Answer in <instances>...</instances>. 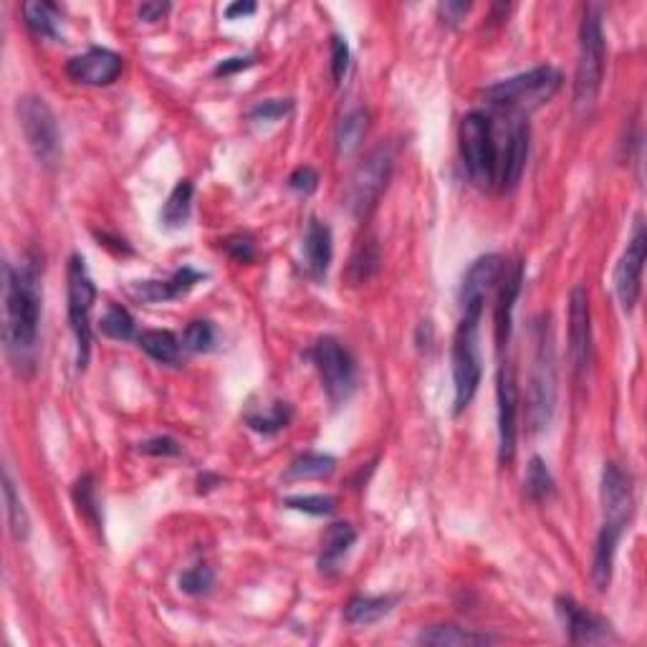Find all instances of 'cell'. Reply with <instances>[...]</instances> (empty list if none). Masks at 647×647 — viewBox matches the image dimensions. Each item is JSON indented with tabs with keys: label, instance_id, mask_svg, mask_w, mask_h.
Here are the masks:
<instances>
[{
	"label": "cell",
	"instance_id": "6da1fadb",
	"mask_svg": "<svg viewBox=\"0 0 647 647\" xmlns=\"http://www.w3.org/2000/svg\"><path fill=\"white\" fill-rule=\"evenodd\" d=\"M41 321V268L26 258L18 268L3 266V342L18 369L31 367Z\"/></svg>",
	"mask_w": 647,
	"mask_h": 647
},
{
	"label": "cell",
	"instance_id": "7a4b0ae2",
	"mask_svg": "<svg viewBox=\"0 0 647 647\" xmlns=\"http://www.w3.org/2000/svg\"><path fill=\"white\" fill-rule=\"evenodd\" d=\"M559 86H562V74L551 64H544L526 71V74H516L511 79L488 86L483 91V99L496 112L524 117V114L534 112L541 104L549 102L559 91Z\"/></svg>",
	"mask_w": 647,
	"mask_h": 647
},
{
	"label": "cell",
	"instance_id": "3957f363",
	"mask_svg": "<svg viewBox=\"0 0 647 647\" xmlns=\"http://www.w3.org/2000/svg\"><path fill=\"white\" fill-rule=\"evenodd\" d=\"M605 79V33H602V16L597 6L584 11L582 28H579V61L574 74V107L579 114H587L594 107Z\"/></svg>",
	"mask_w": 647,
	"mask_h": 647
},
{
	"label": "cell",
	"instance_id": "277c9868",
	"mask_svg": "<svg viewBox=\"0 0 647 647\" xmlns=\"http://www.w3.org/2000/svg\"><path fill=\"white\" fill-rule=\"evenodd\" d=\"M536 352L531 367L529 387V423L534 433L549 428L557 405V352H554V334L549 319H541L534 329Z\"/></svg>",
	"mask_w": 647,
	"mask_h": 647
},
{
	"label": "cell",
	"instance_id": "5b68a950",
	"mask_svg": "<svg viewBox=\"0 0 647 647\" xmlns=\"http://www.w3.org/2000/svg\"><path fill=\"white\" fill-rule=\"evenodd\" d=\"M460 157L478 188L498 182V134L486 112H468L460 122Z\"/></svg>",
	"mask_w": 647,
	"mask_h": 647
},
{
	"label": "cell",
	"instance_id": "8992f818",
	"mask_svg": "<svg viewBox=\"0 0 647 647\" xmlns=\"http://www.w3.org/2000/svg\"><path fill=\"white\" fill-rule=\"evenodd\" d=\"M66 296H69V324L76 337V362L86 367L91 347V311L97 301V286L91 281L84 258L71 256L66 271Z\"/></svg>",
	"mask_w": 647,
	"mask_h": 647
},
{
	"label": "cell",
	"instance_id": "52a82bcc",
	"mask_svg": "<svg viewBox=\"0 0 647 647\" xmlns=\"http://www.w3.org/2000/svg\"><path fill=\"white\" fill-rule=\"evenodd\" d=\"M18 122H21L23 137H26L33 157L46 170H54L61 162V132L49 104L41 97L18 99Z\"/></svg>",
	"mask_w": 647,
	"mask_h": 647
},
{
	"label": "cell",
	"instance_id": "ba28073f",
	"mask_svg": "<svg viewBox=\"0 0 647 647\" xmlns=\"http://www.w3.org/2000/svg\"><path fill=\"white\" fill-rule=\"evenodd\" d=\"M478 324L476 319H463L455 329L453 339V385H455V415L466 410L476 397L481 385V349H478Z\"/></svg>",
	"mask_w": 647,
	"mask_h": 647
},
{
	"label": "cell",
	"instance_id": "9c48e42d",
	"mask_svg": "<svg viewBox=\"0 0 647 647\" xmlns=\"http://www.w3.org/2000/svg\"><path fill=\"white\" fill-rule=\"evenodd\" d=\"M392 175V152L390 147L380 145L377 150H372L367 155V160L357 167V172L352 175L349 182V210L357 218H367L375 205L380 203L382 193H385L387 182Z\"/></svg>",
	"mask_w": 647,
	"mask_h": 647
},
{
	"label": "cell",
	"instance_id": "30bf717a",
	"mask_svg": "<svg viewBox=\"0 0 647 647\" xmlns=\"http://www.w3.org/2000/svg\"><path fill=\"white\" fill-rule=\"evenodd\" d=\"M324 390L332 402H347L357 390V364L339 339L321 337L311 349Z\"/></svg>",
	"mask_w": 647,
	"mask_h": 647
},
{
	"label": "cell",
	"instance_id": "8fae6325",
	"mask_svg": "<svg viewBox=\"0 0 647 647\" xmlns=\"http://www.w3.org/2000/svg\"><path fill=\"white\" fill-rule=\"evenodd\" d=\"M498 400V460L508 466L516 455V435H519V387L511 364H501L496 380Z\"/></svg>",
	"mask_w": 647,
	"mask_h": 647
},
{
	"label": "cell",
	"instance_id": "7c38bea8",
	"mask_svg": "<svg viewBox=\"0 0 647 647\" xmlns=\"http://www.w3.org/2000/svg\"><path fill=\"white\" fill-rule=\"evenodd\" d=\"M645 256H647V233H645V223H642V218L637 215L635 228H632V238L630 243H627L625 253H622L615 271V289H617V296H620L622 309L625 311L635 309L637 299H640Z\"/></svg>",
	"mask_w": 647,
	"mask_h": 647
},
{
	"label": "cell",
	"instance_id": "4fadbf2b",
	"mask_svg": "<svg viewBox=\"0 0 647 647\" xmlns=\"http://www.w3.org/2000/svg\"><path fill=\"white\" fill-rule=\"evenodd\" d=\"M569 357L577 380H584L592 364V314H589V294L577 284L569 296Z\"/></svg>",
	"mask_w": 647,
	"mask_h": 647
},
{
	"label": "cell",
	"instance_id": "5bb4252c",
	"mask_svg": "<svg viewBox=\"0 0 647 647\" xmlns=\"http://www.w3.org/2000/svg\"><path fill=\"white\" fill-rule=\"evenodd\" d=\"M506 117L508 129L498 142V185L503 190H511L524 175L526 157H529V124L516 114H506Z\"/></svg>",
	"mask_w": 647,
	"mask_h": 647
},
{
	"label": "cell",
	"instance_id": "9a60e30c",
	"mask_svg": "<svg viewBox=\"0 0 647 647\" xmlns=\"http://www.w3.org/2000/svg\"><path fill=\"white\" fill-rule=\"evenodd\" d=\"M501 271L503 258L496 256V253H488V256H481L478 261H473L466 279H463V289H460V316L463 319L481 321L486 296L493 289V284H498Z\"/></svg>",
	"mask_w": 647,
	"mask_h": 647
},
{
	"label": "cell",
	"instance_id": "2e32d148",
	"mask_svg": "<svg viewBox=\"0 0 647 647\" xmlns=\"http://www.w3.org/2000/svg\"><path fill=\"white\" fill-rule=\"evenodd\" d=\"M632 478L622 471L617 463H607L602 471V524L615 526V529H627L632 516Z\"/></svg>",
	"mask_w": 647,
	"mask_h": 647
},
{
	"label": "cell",
	"instance_id": "e0dca14e",
	"mask_svg": "<svg viewBox=\"0 0 647 647\" xmlns=\"http://www.w3.org/2000/svg\"><path fill=\"white\" fill-rule=\"evenodd\" d=\"M557 612L562 617L569 642H574V645H597V642L612 640L610 625L594 612L577 605L572 597H564V594L557 597Z\"/></svg>",
	"mask_w": 647,
	"mask_h": 647
},
{
	"label": "cell",
	"instance_id": "ac0fdd59",
	"mask_svg": "<svg viewBox=\"0 0 647 647\" xmlns=\"http://www.w3.org/2000/svg\"><path fill=\"white\" fill-rule=\"evenodd\" d=\"M124 59L119 54L109 49H89L86 54L74 56L66 64V74L76 81V84L86 86H109L112 81H117V76L122 74Z\"/></svg>",
	"mask_w": 647,
	"mask_h": 647
},
{
	"label": "cell",
	"instance_id": "d6986e66",
	"mask_svg": "<svg viewBox=\"0 0 647 647\" xmlns=\"http://www.w3.org/2000/svg\"><path fill=\"white\" fill-rule=\"evenodd\" d=\"M498 281H501V286H498L496 301V342L498 347H506L508 337H511V316H514L516 299H519L521 284H524V263H508Z\"/></svg>",
	"mask_w": 647,
	"mask_h": 647
},
{
	"label": "cell",
	"instance_id": "ffe728a7",
	"mask_svg": "<svg viewBox=\"0 0 647 647\" xmlns=\"http://www.w3.org/2000/svg\"><path fill=\"white\" fill-rule=\"evenodd\" d=\"M205 279V273L195 271V268L185 266L175 271L170 279L165 281H142V284L132 286V296L147 301V304H157V301H172L193 291L200 281Z\"/></svg>",
	"mask_w": 647,
	"mask_h": 647
},
{
	"label": "cell",
	"instance_id": "44dd1931",
	"mask_svg": "<svg viewBox=\"0 0 647 647\" xmlns=\"http://www.w3.org/2000/svg\"><path fill=\"white\" fill-rule=\"evenodd\" d=\"M304 263L311 279L321 281L332 263V230L319 218H311L304 233Z\"/></svg>",
	"mask_w": 647,
	"mask_h": 647
},
{
	"label": "cell",
	"instance_id": "7402d4cb",
	"mask_svg": "<svg viewBox=\"0 0 647 647\" xmlns=\"http://www.w3.org/2000/svg\"><path fill=\"white\" fill-rule=\"evenodd\" d=\"M625 531L615 529V526H605L599 529L597 546H594V559H592V582L597 587V592H605L612 582V567H615V554L620 539Z\"/></svg>",
	"mask_w": 647,
	"mask_h": 647
},
{
	"label": "cell",
	"instance_id": "603a6c76",
	"mask_svg": "<svg viewBox=\"0 0 647 647\" xmlns=\"http://www.w3.org/2000/svg\"><path fill=\"white\" fill-rule=\"evenodd\" d=\"M357 541V531H354L352 524L347 521H337L327 529L324 539H321V557H319V569L324 574H334L342 564V559L347 557L349 549Z\"/></svg>",
	"mask_w": 647,
	"mask_h": 647
},
{
	"label": "cell",
	"instance_id": "cb8c5ba5",
	"mask_svg": "<svg viewBox=\"0 0 647 647\" xmlns=\"http://www.w3.org/2000/svg\"><path fill=\"white\" fill-rule=\"evenodd\" d=\"M397 605V597L385 594V597H372V594H357L347 602L344 607V620L349 625H375L382 617H387L392 612V607Z\"/></svg>",
	"mask_w": 647,
	"mask_h": 647
},
{
	"label": "cell",
	"instance_id": "d4e9b609",
	"mask_svg": "<svg viewBox=\"0 0 647 647\" xmlns=\"http://www.w3.org/2000/svg\"><path fill=\"white\" fill-rule=\"evenodd\" d=\"M423 645L435 647H460V645H491L498 637L486 635V632H471L458 625H435L420 632L418 637Z\"/></svg>",
	"mask_w": 647,
	"mask_h": 647
},
{
	"label": "cell",
	"instance_id": "484cf974",
	"mask_svg": "<svg viewBox=\"0 0 647 647\" xmlns=\"http://www.w3.org/2000/svg\"><path fill=\"white\" fill-rule=\"evenodd\" d=\"M3 501H6V516H8V529H11V536L16 541H26L28 531H31V521H28L23 498L18 496L16 483H13L8 468L6 473H3Z\"/></svg>",
	"mask_w": 647,
	"mask_h": 647
},
{
	"label": "cell",
	"instance_id": "4316f807",
	"mask_svg": "<svg viewBox=\"0 0 647 647\" xmlns=\"http://www.w3.org/2000/svg\"><path fill=\"white\" fill-rule=\"evenodd\" d=\"M137 342L160 364H175L180 359V339L167 329H147L137 337Z\"/></svg>",
	"mask_w": 647,
	"mask_h": 647
},
{
	"label": "cell",
	"instance_id": "83f0119b",
	"mask_svg": "<svg viewBox=\"0 0 647 647\" xmlns=\"http://www.w3.org/2000/svg\"><path fill=\"white\" fill-rule=\"evenodd\" d=\"M193 182L190 180H180L175 185V190L167 198L165 208H162V223L167 228H182V225L188 223L190 210H193Z\"/></svg>",
	"mask_w": 647,
	"mask_h": 647
},
{
	"label": "cell",
	"instance_id": "f1b7e54d",
	"mask_svg": "<svg viewBox=\"0 0 647 647\" xmlns=\"http://www.w3.org/2000/svg\"><path fill=\"white\" fill-rule=\"evenodd\" d=\"M26 26L41 38H59V8L46 0H33L23 6Z\"/></svg>",
	"mask_w": 647,
	"mask_h": 647
},
{
	"label": "cell",
	"instance_id": "f546056e",
	"mask_svg": "<svg viewBox=\"0 0 647 647\" xmlns=\"http://www.w3.org/2000/svg\"><path fill=\"white\" fill-rule=\"evenodd\" d=\"M380 268V248L375 241H362L354 248L352 258L347 266V281L352 286L364 284L375 276V271Z\"/></svg>",
	"mask_w": 647,
	"mask_h": 647
},
{
	"label": "cell",
	"instance_id": "4dcf8cb0",
	"mask_svg": "<svg viewBox=\"0 0 647 647\" xmlns=\"http://www.w3.org/2000/svg\"><path fill=\"white\" fill-rule=\"evenodd\" d=\"M524 488H526V496L536 503L549 501V498L554 496V491H557L554 476H551V471L546 468V463L539 458V455H534V458L529 460V468H526V478H524Z\"/></svg>",
	"mask_w": 647,
	"mask_h": 647
},
{
	"label": "cell",
	"instance_id": "1f68e13d",
	"mask_svg": "<svg viewBox=\"0 0 647 647\" xmlns=\"http://www.w3.org/2000/svg\"><path fill=\"white\" fill-rule=\"evenodd\" d=\"M364 134H367V112H364V109H354V112H349L347 117L342 119V124H339L337 129L339 155L347 157L352 155V152H357L364 140Z\"/></svg>",
	"mask_w": 647,
	"mask_h": 647
},
{
	"label": "cell",
	"instance_id": "d6a6232c",
	"mask_svg": "<svg viewBox=\"0 0 647 647\" xmlns=\"http://www.w3.org/2000/svg\"><path fill=\"white\" fill-rule=\"evenodd\" d=\"M99 332L109 339H117V342H127V339H134V334H137V324H134L132 314L124 306L112 304L104 311L102 319H99Z\"/></svg>",
	"mask_w": 647,
	"mask_h": 647
},
{
	"label": "cell",
	"instance_id": "836d02e7",
	"mask_svg": "<svg viewBox=\"0 0 647 647\" xmlns=\"http://www.w3.org/2000/svg\"><path fill=\"white\" fill-rule=\"evenodd\" d=\"M291 415H294V412H291L289 402H273L271 410L248 415L246 423H248V428L256 430V433L273 435V433H279V430H284L286 425L291 423Z\"/></svg>",
	"mask_w": 647,
	"mask_h": 647
},
{
	"label": "cell",
	"instance_id": "e575fe53",
	"mask_svg": "<svg viewBox=\"0 0 647 647\" xmlns=\"http://www.w3.org/2000/svg\"><path fill=\"white\" fill-rule=\"evenodd\" d=\"M337 468V460L332 455H321V453H304L294 460L286 471L289 478H324Z\"/></svg>",
	"mask_w": 647,
	"mask_h": 647
},
{
	"label": "cell",
	"instance_id": "d590c367",
	"mask_svg": "<svg viewBox=\"0 0 647 647\" xmlns=\"http://www.w3.org/2000/svg\"><path fill=\"white\" fill-rule=\"evenodd\" d=\"M74 501L79 506V514L89 521L91 526H102V511L97 503V488H94V478L84 476L76 481L74 486Z\"/></svg>",
	"mask_w": 647,
	"mask_h": 647
},
{
	"label": "cell",
	"instance_id": "8d00e7d4",
	"mask_svg": "<svg viewBox=\"0 0 647 647\" xmlns=\"http://www.w3.org/2000/svg\"><path fill=\"white\" fill-rule=\"evenodd\" d=\"M215 344V329L208 319H195L185 327L182 334V347L190 352H208Z\"/></svg>",
	"mask_w": 647,
	"mask_h": 647
},
{
	"label": "cell",
	"instance_id": "74e56055",
	"mask_svg": "<svg viewBox=\"0 0 647 647\" xmlns=\"http://www.w3.org/2000/svg\"><path fill=\"white\" fill-rule=\"evenodd\" d=\"M286 508H294V511H304V514L311 516H329L337 508L334 498L329 496H294L286 498Z\"/></svg>",
	"mask_w": 647,
	"mask_h": 647
},
{
	"label": "cell",
	"instance_id": "f35d334b",
	"mask_svg": "<svg viewBox=\"0 0 647 647\" xmlns=\"http://www.w3.org/2000/svg\"><path fill=\"white\" fill-rule=\"evenodd\" d=\"M213 579H215L213 569L205 567V564H200V567H193V569H188V572L182 574V577H180V589H182V592H188V594H203V592H208L210 587H213Z\"/></svg>",
	"mask_w": 647,
	"mask_h": 647
},
{
	"label": "cell",
	"instance_id": "ab89813d",
	"mask_svg": "<svg viewBox=\"0 0 647 647\" xmlns=\"http://www.w3.org/2000/svg\"><path fill=\"white\" fill-rule=\"evenodd\" d=\"M291 99H266V102H258L256 107L248 112V117L253 122H273V119H281L291 112Z\"/></svg>",
	"mask_w": 647,
	"mask_h": 647
},
{
	"label": "cell",
	"instance_id": "60d3db41",
	"mask_svg": "<svg viewBox=\"0 0 647 647\" xmlns=\"http://www.w3.org/2000/svg\"><path fill=\"white\" fill-rule=\"evenodd\" d=\"M347 69H349L347 38L332 36V76H334V84H342V79L347 76Z\"/></svg>",
	"mask_w": 647,
	"mask_h": 647
},
{
	"label": "cell",
	"instance_id": "b9f144b4",
	"mask_svg": "<svg viewBox=\"0 0 647 647\" xmlns=\"http://www.w3.org/2000/svg\"><path fill=\"white\" fill-rule=\"evenodd\" d=\"M289 185L291 188L296 190V193H304V195H309V193H314L316 190V185H319V175H316V170L314 167H309V165H301V167H296L294 172H291V177H289Z\"/></svg>",
	"mask_w": 647,
	"mask_h": 647
},
{
	"label": "cell",
	"instance_id": "7bdbcfd3",
	"mask_svg": "<svg viewBox=\"0 0 647 647\" xmlns=\"http://www.w3.org/2000/svg\"><path fill=\"white\" fill-rule=\"evenodd\" d=\"M223 248L230 253V256L236 258V261H241V263L253 261V256H256V246H253V241L248 236L225 238Z\"/></svg>",
	"mask_w": 647,
	"mask_h": 647
},
{
	"label": "cell",
	"instance_id": "ee69618b",
	"mask_svg": "<svg viewBox=\"0 0 647 647\" xmlns=\"http://www.w3.org/2000/svg\"><path fill=\"white\" fill-rule=\"evenodd\" d=\"M140 453L147 455H180V445L177 440L167 438V435H160V438H152L140 443Z\"/></svg>",
	"mask_w": 647,
	"mask_h": 647
},
{
	"label": "cell",
	"instance_id": "f6af8a7d",
	"mask_svg": "<svg viewBox=\"0 0 647 647\" xmlns=\"http://www.w3.org/2000/svg\"><path fill=\"white\" fill-rule=\"evenodd\" d=\"M438 11L440 16L445 18V23L458 26V23L468 16V11H471V3H463V0H445V3H440Z\"/></svg>",
	"mask_w": 647,
	"mask_h": 647
},
{
	"label": "cell",
	"instance_id": "bcb514c9",
	"mask_svg": "<svg viewBox=\"0 0 647 647\" xmlns=\"http://www.w3.org/2000/svg\"><path fill=\"white\" fill-rule=\"evenodd\" d=\"M251 64H253L251 56H233V59L220 61V64L215 66V74H218V76H230V74H236V71L248 69Z\"/></svg>",
	"mask_w": 647,
	"mask_h": 647
},
{
	"label": "cell",
	"instance_id": "7dc6e473",
	"mask_svg": "<svg viewBox=\"0 0 647 647\" xmlns=\"http://www.w3.org/2000/svg\"><path fill=\"white\" fill-rule=\"evenodd\" d=\"M170 11V3H142L140 6V18L147 23H155L165 18V13Z\"/></svg>",
	"mask_w": 647,
	"mask_h": 647
},
{
	"label": "cell",
	"instance_id": "c3c4849f",
	"mask_svg": "<svg viewBox=\"0 0 647 647\" xmlns=\"http://www.w3.org/2000/svg\"><path fill=\"white\" fill-rule=\"evenodd\" d=\"M251 13H256V3H251V0H238V3H230L228 8H225V18H230V21H236V18L241 16H251Z\"/></svg>",
	"mask_w": 647,
	"mask_h": 647
}]
</instances>
